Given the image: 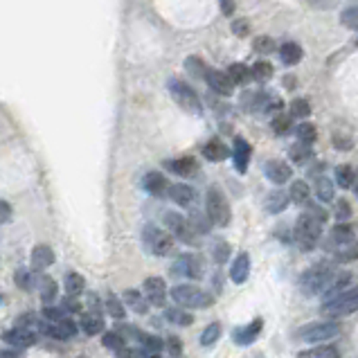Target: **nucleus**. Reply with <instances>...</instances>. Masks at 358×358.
Here are the masks:
<instances>
[{
    "label": "nucleus",
    "mask_w": 358,
    "mask_h": 358,
    "mask_svg": "<svg viewBox=\"0 0 358 358\" xmlns=\"http://www.w3.org/2000/svg\"><path fill=\"white\" fill-rule=\"evenodd\" d=\"M324 221H327V214L322 210L300 214L298 221H295V228H293V239L300 245V250H313L315 248V243L320 241Z\"/></svg>",
    "instance_id": "1"
},
{
    "label": "nucleus",
    "mask_w": 358,
    "mask_h": 358,
    "mask_svg": "<svg viewBox=\"0 0 358 358\" xmlns=\"http://www.w3.org/2000/svg\"><path fill=\"white\" fill-rule=\"evenodd\" d=\"M331 280H334L331 266H327V264H315V266H311L309 271H304V273H302V278H300V282H298L300 293L306 295V298H313V295L324 293V291H327V286L331 284Z\"/></svg>",
    "instance_id": "2"
},
{
    "label": "nucleus",
    "mask_w": 358,
    "mask_h": 358,
    "mask_svg": "<svg viewBox=\"0 0 358 358\" xmlns=\"http://www.w3.org/2000/svg\"><path fill=\"white\" fill-rule=\"evenodd\" d=\"M171 298L176 304H180V309H210L214 304V295H210L208 291L199 289V286L192 284H178L171 289Z\"/></svg>",
    "instance_id": "3"
},
{
    "label": "nucleus",
    "mask_w": 358,
    "mask_h": 358,
    "mask_svg": "<svg viewBox=\"0 0 358 358\" xmlns=\"http://www.w3.org/2000/svg\"><path fill=\"white\" fill-rule=\"evenodd\" d=\"M206 208H208V219L212 226H219V228H226L228 223L232 221V210H230V203L226 199L217 185H212L208 189V199H206Z\"/></svg>",
    "instance_id": "4"
},
{
    "label": "nucleus",
    "mask_w": 358,
    "mask_h": 358,
    "mask_svg": "<svg viewBox=\"0 0 358 358\" xmlns=\"http://www.w3.org/2000/svg\"><path fill=\"white\" fill-rule=\"evenodd\" d=\"M169 93L173 97V101L185 110L189 115H201L203 113V106H201V99L196 95V90L192 86H187L182 79H169Z\"/></svg>",
    "instance_id": "5"
},
{
    "label": "nucleus",
    "mask_w": 358,
    "mask_h": 358,
    "mask_svg": "<svg viewBox=\"0 0 358 358\" xmlns=\"http://www.w3.org/2000/svg\"><path fill=\"white\" fill-rule=\"evenodd\" d=\"M356 304H358V295H356V289H347L345 293L336 295L331 300H324V306H322V313L331 315V318H343V315H350L356 311Z\"/></svg>",
    "instance_id": "6"
},
{
    "label": "nucleus",
    "mask_w": 358,
    "mask_h": 358,
    "mask_svg": "<svg viewBox=\"0 0 358 358\" xmlns=\"http://www.w3.org/2000/svg\"><path fill=\"white\" fill-rule=\"evenodd\" d=\"M338 334H341V327L336 322H313L298 329L295 336H298V341L302 343H324V341L336 338Z\"/></svg>",
    "instance_id": "7"
},
{
    "label": "nucleus",
    "mask_w": 358,
    "mask_h": 358,
    "mask_svg": "<svg viewBox=\"0 0 358 358\" xmlns=\"http://www.w3.org/2000/svg\"><path fill=\"white\" fill-rule=\"evenodd\" d=\"M145 243H147V248L156 255V257H167V255L173 250V239L158 226H147L145 228Z\"/></svg>",
    "instance_id": "8"
},
{
    "label": "nucleus",
    "mask_w": 358,
    "mask_h": 358,
    "mask_svg": "<svg viewBox=\"0 0 358 358\" xmlns=\"http://www.w3.org/2000/svg\"><path fill=\"white\" fill-rule=\"evenodd\" d=\"M162 223H165V230H167V234H169L171 239L176 237L182 243H194V241H196V234L189 230L187 219H182V214H178V212H165Z\"/></svg>",
    "instance_id": "9"
},
{
    "label": "nucleus",
    "mask_w": 358,
    "mask_h": 358,
    "mask_svg": "<svg viewBox=\"0 0 358 358\" xmlns=\"http://www.w3.org/2000/svg\"><path fill=\"white\" fill-rule=\"evenodd\" d=\"M171 273L176 278H189V280H199L206 273V264L199 257V255H180V257L173 262Z\"/></svg>",
    "instance_id": "10"
},
{
    "label": "nucleus",
    "mask_w": 358,
    "mask_h": 358,
    "mask_svg": "<svg viewBox=\"0 0 358 358\" xmlns=\"http://www.w3.org/2000/svg\"><path fill=\"white\" fill-rule=\"evenodd\" d=\"M38 334H45V336H50V338H57V341H70V338H75V336H77V324L70 318H64L59 322L41 320Z\"/></svg>",
    "instance_id": "11"
},
{
    "label": "nucleus",
    "mask_w": 358,
    "mask_h": 358,
    "mask_svg": "<svg viewBox=\"0 0 358 358\" xmlns=\"http://www.w3.org/2000/svg\"><path fill=\"white\" fill-rule=\"evenodd\" d=\"M145 300L153 306H165L167 300V284L162 278H147L145 280Z\"/></svg>",
    "instance_id": "12"
},
{
    "label": "nucleus",
    "mask_w": 358,
    "mask_h": 358,
    "mask_svg": "<svg viewBox=\"0 0 358 358\" xmlns=\"http://www.w3.org/2000/svg\"><path fill=\"white\" fill-rule=\"evenodd\" d=\"M264 173L275 185H284V182H289L293 178V169L289 162H284V160H268L264 165Z\"/></svg>",
    "instance_id": "13"
},
{
    "label": "nucleus",
    "mask_w": 358,
    "mask_h": 358,
    "mask_svg": "<svg viewBox=\"0 0 358 358\" xmlns=\"http://www.w3.org/2000/svg\"><path fill=\"white\" fill-rule=\"evenodd\" d=\"M262 327H264V320H262V318H255L250 324L237 327V329L232 331V341L237 343V345H241V347L252 345V343H255V338H257V336H259Z\"/></svg>",
    "instance_id": "14"
},
{
    "label": "nucleus",
    "mask_w": 358,
    "mask_h": 358,
    "mask_svg": "<svg viewBox=\"0 0 358 358\" xmlns=\"http://www.w3.org/2000/svg\"><path fill=\"white\" fill-rule=\"evenodd\" d=\"M206 79H208V86L214 90V93H219L223 97H230L234 93V84L228 79L226 73H221V70H208Z\"/></svg>",
    "instance_id": "15"
},
{
    "label": "nucleus",
    "mask_w": 358,
    "mask_h": 358,
    "mask_svg": "<svg viewBox=\"0 0 358 358\" xmlns=\"http://www.w3.org/2000/svg\"><path fill=\"white\" fill-rule=\"evenodd\" d=\"M3 341L18 347V350H27V347L36 345L38 338H36V334L27 331V329H18V327H16V329H9V331L3 334Z\"/></svg>",
    "instance_id": "16"
},
{
    "label": "nucleus",
    "mask_w": 358,
    "mask_h": 358,
    "mask_svg": "<svg viewBox=\"0 0 358 358\" xmlns=\"http://www.w3.org/2000/svg\"><path fill=\"white\" fill-rule=\"evenodd\" d=\"M29 264H32V271L38 273V271H45L50 266L55 264V252L50 245H36L32 250V257H29Z\"/></svg>",
    "instance_id": "17"
},
{
    "label": "nucleus",
    "mask_w": 358,
    "mask_h": 358,
    "mask_svg": "<svg viewBox=\"0 0 358 358\" xmlns=\"http://www.w3.org/2000/svg\"><path fill=\"white\" fill-rule=\"evenodd\" d=\"M232 156H234V167H237V171L245 173V169H248V162H250V156H252V147L243 138H237V140H234Z\"/></svg>",
    "instance_id": "18"
},
{
    "label": "nucleus",
    "mask_w": 358,
    "mask_h": 358,
    "mask_svg": "<svg viewBox=\"0 0 358 358\" xmlns=\"http://www.w3.org/2000/svg\"><path fill=\"white\" fill-rule=\"evenodd\" d=\"M248 275H250V257H248V252H239L237 259L232 262L230 280L234 284H243L245 280H248Z\"/></svg>",
    "instance_id": "19"
},
{
    "label": "nucleus",
    "mask_w": 358,
    "mask_h": 358,
    "mask_svg": "<svg viewBox=\"0 0 358 358\" xmlns=\"http://www.w3.org/2000/svg\"><path fill=\"white\" fill-rule=\"evenodd\" d=\"M169 199L176 203V206L187 208L194 203V199H196V192H194V187L185 185V182H176V185L169 187Z\"/></svg>",
    "instance_id": "20"
},
{
    "label": "nucleus",
    "mask_w": 358,
    "mask_h": 358,
    "mask_svg": "<svg viewBox=\"0 0 358 358\" xmlns=\"http://www.w3.org/2000/svg\"><path fill=\"white\" fill-rule=\"evenodd\" d=\"M142 187H145L153 196H160L167 189V178L162 176L160 171H149L145 178H142Z\"/></svg>",
    "instance_id": "21"
},
{
    "label": "nucleus",
    "mask_w": 358,
    "mask_h": 358,
    "mask_svg": "<svg viewBox=\"0 0 358 358\" xmlns=\"http://www.w3.org/2000/svg\"><path fill=\"white\" fill-rule=\"evenodd\" d=\"M167 169H171L173 173H178V176H192V173H196L199 169V162L194 160L192 156H185V158H176V160H169L167 162Z\"/></svg>",
    "instance_id": "22"
},
{
    "label": "nucleus",
    "mask_w": 358,
    "mask_h": 358,
    "mask_svg": "<svg viewBox=\"0 0 358 358\" xmlns=\"http://www.w3.org/2000/svg\"><path fill=\"white\" fill-rule=\"evenodd\" d=\"M302 57H304L302 48L298 43H293V41H286V43L280 48V59L284 66H298Z\"/></svg>",
    "instance_id": "23"
},
{
    "label": "nucleus",
    "mask_w": 358,
    "mask_h": 358,
    "mask_svg": "<svg viewBox=\"0 0 358 358\" xmlns=\"http://www.w3.org/2000/svg\"><path fill=\"white\" fill-rule=\"evenodd\" d=\"M289 196H286L284 192H271L268 196H266L264 201V210L268 212V214H280L284 212L286 208H289Z\"/></svg>",
    "instance_id": "24"
},
{
    "label": "nucleus",
    "mask_w": 358,
    "mask_h": 358,
    "mask_svg": "<svg viewBox=\"0 0 358 358\" xmlns=\"http://www.w3.org/2000/svg\"><path fill=\"white\" fill-rule=\"evenodd\" d=\"M286 196H289V201H293L295 206H306V203L311 201V189L304 180H295L291 182V192L286 194Z\"/></svg>",
    "instance_id": "25"
},
{
    "label": "nucleus",
    "mask_w": 358,
    "mask_h": 358,
    "mask_svg": "<svg viewBox=\"0 0 358 358\" xmlns=\"http://www.w3.org/2000/svg\"><path fill=\"white\" fill-rule=\"evenodd\" d=\"M203 156H206L208 160H212V162H221V160H226L230 156V149L219 140H210L208 145L203 147Z\"/></svg>",
    "instance_id": "26"
},
{
    "label": "nucleus",
    "mask_w": 358,
    "mask_h": 358,
    "mask_svg": "<svg viewBox=\"0 0 358 358\" xmlns=\"http://www.w3.org/2000/svg\"><path fill=\"white\" fill-rule=\"evenodd\" d=\"M298 358H341V352H338V347H334V345H320V347H311V350L300 352Z\"/></svg>",
    "instance_id": "27"
},
{
    "label": "nucleus",
    "mask_w": 358,
    "mask_h": 358,
    "mask_svg": "<svg viewBox=\"0 0 358 358\" xmlns=\"http://www.w3.org/2000/svg\"><path fill=\"white\" fill-rule=\"evenodd\" d=\"M64 286H66L68 298H75V295L84 293V289H86V280H84V275H79V273H68V275H66V280H64Z\"/></svg>",
    "instance_id": "28"
},
{
    "label": "nucleus",
    "mask_w": 358,
    "mask_h": 358,
    "mask_svg": "<svg viewBox=\"0 0 358 358\" xmlns=\"http://www.w3.org/2000/svg\"><path fill=\"white\" fill-rule=\"evenodd\" d=\"M187 226L194 234H208L210 228H212V223L208 219V214H201V212H192L189 214V221H187Z\"/></svg>",
    "instance_id": "29"
},
{
    "label": "nucleus",
    "mask_w": 358,
    "mask_h": 358,
    "mask_svg": "<svg viewBox=\"0 0 358 358\" xmlns=\"http://www.w3.org/2000/svg\"><path fill=\"white\" fill-rule=\"evenodd\" d=\"M226 75H228V79L232 81L234 86H243V84H248V81H250V68L243 66V64H232Z\"/></svg>",
    "instance_id": "30"
},
{
    "label": "nucleus",
    "mask_w": 358,
    "mask_h": 358,
    "mask_svg": "<svg viewBox=\"0 0 358 358\" xmlns=\"http://www.w3.org/2000/svg\"><path fill=\"white\" fill-rule=\"evenodd\" d=\"M334 176H336V185L343 187V189H350L354 187V178H356V173L350 165H338L334 171Z\"/></svg>",
    "instance_id": "31"
},
{
    "label": "nucleus",
    "mask_w": 358,
    "mask_h": 358,
    "mask_svg": "<svg viewBox=\"0 0 358 358\" xmlns=\"http://www.w3.org/2000/svg\"><path fill=\"white\" fill-rule=\"evenodd\" d=\"M124 302L129 304V309H131V311H136L138 315H145V313L149 311L147 300L142 298V293H138V291H127V293H124Z\"/></svg>",
    "instance_id": "32"
},
{
    "label": "nucleus",
    "mask_w": 358,
    "mask_h": 358,
    "mask_svg": "<svg viewBox=\"0 0 358 358\" xmlns=\"http://www.w3.org/2000/svg\"><path fill=\"white\" fill-rule=\"evenodd\" d=\"M315 194L322 203H331L334 201V182L327 176H318L315 180Z\"/></svg>",
    "instance_id": "33"
},
{
    "label": "nucleus",
    "mask_w": 358,
    "mask_h": 358,
    "mask_svg": "<svg viewBox=\"0 0 358 358\" xmlns=\"http://www.w3.org/2000/svg\"><path fill=\"white\" fill-rule=\"evenodd\" d=\"M185 70L192 75V77H196V79H201V77H206L208 75V66H206V61H203L201 57H187L185 59Z\"/></svg>",
    "instance_id": "34"
},
{
    "label": "nucleus",
    "mask_w": 358,
    "mask_h": 358,
    "mask_svg": "<svg viewBox=\"0 0 358 358\" xmlns=\"http://www.w3.org/2000/svg\"><path fill=\"white\" fill-rule=\"evenodd\" d=\"M167 320L173 322V324H180V327H189L194 322V315L187 313L185 309H180V306H173V309H167Z\"/></svg>",
    "instance_id": "35"
},
{
    "label": "nucleus",
    "mask_w": 358,
    "mask_h": 358,
    "mask_svg": "<svg viewBox=\"0 0 358 358\" xmlns=\"http://www.w3.org/2000/svg\"><path fill=\"white\" fill-rule=\"evenodd\" d=\"M81 329H84L88 336H97V334H101L104 331V320L99 318V315H84L81 318Z\"/></svg>",
    "instance_id": "36"
},
{
    "label": "nucleus",
    "mask_w": 358,
    "mask_h": 358,
    "mask_svg": "<svg viewBox=\"0 0 358 358\" xmlns=\"http://www.w3.org/2000/svg\"><path fill=\"white\" fill-rule=\"evenodd\" d=\"M273 77V66L268 61H257L252 68H250V79L255 81H268Z\"/></svg>",
    "instance_id": "37"
},
{
    "label": "nucleus",
    "mask_w": 358,
    "mask_h": 358,
    "mask_svg": "<svg viewBox=\"0 0 358 358\" xmlns=\"http://www.w3.org/2000/svg\"><path fill=\"white\" fill-rule=\"evenodd\" d=\"M298 142H302V145H313L315 140H318V131H315V127L313 124H309V122H304V124H300L298 127Z\"/></svg>",
    "instance_id": "38"
},
{
    "label": "nucleus",
    "mask_w": 358,
    "mask_h": 358,
    "mask_svg": "<svg viewBox=\"0 0 358 358\" xmlns=\"http://www.w3.org/2000/svg\"><path fill=\"white\" fill-rule=\"evenodd\" d=\"M106 311L110 313V318H115V320H122L127 315V309H124V304H122L117 300V295L110 293L108 298H106Z\"/></svg>",
    "instance_id": "39"
},
{
    "label": "nucleus",
    "mask_w": 358,
    "mask_h": 358,
    "mask_svg": "<svg viewBox=\"0 0 358 358\" xmlns=\"http://www.w3.org/2000/svg\"><path fill=\"white\" fill-rule=\"evenodd\" d=\"M313 156V151L309 145H302V142H295V145L291 147V160H295L298 165H304L306 160H309Z\"/></svg>",
    "instance_id": "40"
},
{
    "label": "nucleus",
    "mask_w": 358,
    "mask_h": 358,
    "mask_svg": "<svg viewBox=\"0 0 358 358\" xmlns=\"http://www.w3.org/2000/svg\"><path fill=\"white\" fill-rule=\"evenodd\" d=\"M221 324L219 322H212V324H208L206 327V331L201 334V345H206V347H210V345H214L219 338H221Z\"/></svg>",
    "instance_id": "41"
},
{
    "label": "nucleus",
    "mask_w": 358,
    "mask_h": 358,
    "mask_svg": "<svg viewBox=\"0 0 358 358\" xmlns=\"http://www.w3.org/2000/svg\"><path fill=\"white\" fill-rule=\"evenodd\" d=\"M104 347L106 350H113V352H124L127 350V343H124V338H122L120 334H115V331H108V334H104Z\"/></svg>",
    "instance_id": "42"
},
{
    "label": "nucleus",
    "mask_w": 358,
    "mask_h": 358,
    "mask_svg": "<svg viewBox=\"0 0 358 358\" xmlns=\"http://www.w3.org/2000/svg\"><path fill=\"white\" fill-rule=\"evenodd\" d=\"M352 237H354V228H352V226H347V223H338V226H336V228L331 230V239H334L336 243H341V245H345Z\"/></svg>",
    "instance_id": "43"
},
{
    "label": "nucleus",
    "mask_w": 358,
    "mask_h": 358,
    "mask_svg": "<svg viewBox=\"0 0 358 358\" xmlns=\"http://www.w3.org/2000/svg\"><path fill=\"white\" fill-rule=\"evenodd\" d=\"M311 115V106L306 99H293L289 106V117H309Z\"/></svg>",
    "instance_id": "44"
},
{
    "label": "nucleus",
    "mask_w": 358,
    "mask_h": 358,
    "mask_svg": "<svg viewBox=\"0 0 358 358\" xmlns=\"http://www.w3.org/2000/svg\"><path fill=\"white\" fill-rule=\"evenodd\" d=\"M14 282H16L18 289H23V291H32L34 289V275L29 271H25V268H18L14 273Z\"/></svg>",
    "instance_id": "45"
},
{
    "label": "nucleus",
    "mask_w": 358,
    "mask_h": 358,
    "mask_svg": "<svg viewBox=\"0 0 358 358\" xmlns=\"http://www.w3.org/2000/svg\"><path fill=\"white\" fill-rule=\"evenodd\" d=\"M43 286H41V298H43L45 304H52L55 298H57V282L52 278H43V282H41Z\"/></svg>",
    "instance_id": "46"
},
{
    "label": "nucleus",
    "mask_w": 358,
    "mask_h": 358,
    "mask_svg": "<svg viewBox=\"0 0 358 358\" xmlns=\"http://www.w3.org/2000/svg\"><path fill=\"white\" fill-rule=\"evenodd\" d=\"M138 338L142 343V347H145L147 352H153V354H158L162 347H165V341H160L156 338V336H147V334H138Z\"/></svg>",
    "instance_id": "47"
},
{
    "label": "nucleus",
    "mask_w": 358,
    "mask_h": 358,
    "mask_svg": "<svg viewBox=\"0 0 358 358\" xmlns=\"http://www.w3.org/2000/svg\"><path fill=\"white\" fill-rule=\"evenodd\" d=\"M252 48H255V52H259V55H273L275 41L271 36H257L252 41Z\"/></svg>",
    "instance_id": "48"
},
{
    "label": "nucleus",
    "mask_w": 358,
    "mask_h": 358,
    "mask_svg": "<svg viewBox=\"0 0 358 358\" xmlns=\"http://www.w3.org/2000/svg\"><path fill=\"white\" fill-rule=\"evenodd\" d=\"M341 23L345 27H350V29H356L358 27V7L356 5H350L345 9V12L341 14Z\"/></svg>",
    "instance_id": "49"
},
{
    "label": "nucleus",
    "mask_w": 358,
    "mask_h": 358,
    "mask_svg": "<svg viewBox=\"0 0 358 358\" xmlns=\"http://www.w3.org/2000/svg\"><path fill=\"white\" fill-rule=\"evenodd\" d=\"M212 257H214V262H217V264H223L230 257V245L226 241H217V243H214Z\"/></svg>",
    "instance_id": "50"
},
{
    "label": "nucleus",
    "mask_w": 358,
    "mask_h": 358,
    "mask_svg": "<svg viewBox=\"0 0 358 358\" xmlns=\"http://www.w3.org/2000/svg\"><path fill=\"white\" fill-rule=\"evenodd\" d=\"M334 214H336V219H338L341 223H345L347 219L352 217V206L347 203L345 199H341L338 203H336V210H334Z\"/></svg>",
    "instance_id": "51"
},
{
    "label": "nucleus",
    "mask_w": 358,
    "mask_h": 358,
    "mask_svg": "<svg viewBox=\"0 0 358 358\" xmlns=\"http://www.w3.org/2000/svg\"><path fill=\"white\" fill-rule=\"evenodd\" d=\"M66 318V311L61 309V306H45L43 309V320L48 322H59Z\"/></svg>",
    "instance_id": "52"
},
{
    "label": "nucleus",
    "mask_w": 358,
    "mask_h": 358,
    "mask_svg": "<svg viewBox=\"0 0 358 358\" xmlns=\"http://www.w3.org/2000/svg\"><path fill=\"white\" fill-rule=\"evenodd\" d=\"M273 131L278 133V136H284V133L291 131V117L289 115H280L273 120Z\"/></svg>",
    "instance_id": "53"
},
{
    "label": "nucleus",
    "mask_w": 358,
    "mask_h": 358,
    "mask_svg": "<svg viewBox=\"0 0 358 358\" xmlns=\"http://www.w3.org/2000/svg\"><path fill=\"white\" fill-rule=\"evenodd\" d=\"M232 32L237 34V36H248L250 34V25H248V20H234L232 23Z\"/></svg>",
    "instance_id": "54"
},
{
    "label": "nucleus",
    "mask_w": 358,
    "mask_h": 358,
    "mask_svg": "<svg viewBox=\"0 0 358 358\" xmlns=\"http://www.w3.org/2000/svg\"><path fill=\"white\" fill-rule=\"evenodd\" d=\"M165 345L169 347V352L173 356H180L182 354V341L178 338V336H169V341H165Z\"/></svg>",
    "instance_id": "55"
},
{
    "label": "nucleus",
    "mask_w": 358,
    "mask_h": 358,
    "mask_svg": "<svg viewBox=\"0 0 358 358\" xmlns=\"http://www.w3.org/2000/svg\"><path fill=\"white\" fill-rule=\"evenodd\" d=\"M9 219H12V206H9L7 201L0 199V226H3V223H7Z\"/></svg>",
    "instance_id": "56"
},
{
    "label": "nucleus",
    "mask_w": 358,
    "mask_h": 358,
    "mask_svg": "<svg viewBox=\"0 0 358 358\" xmlns=\"http://www.w3.org/2000/svg\"><path fill=\"white\" fill-rule=\"evenodd\" d=\"M64 311H81V306L77 302H73V298H66L64 300V306H61Z\"/></svg>",
    "instance_id": "57"
},
{
    "label": "nucleus",
    "mask_w": 358,
    "mask_h": 358,
    "mask_svg": "<svg viewBox=\"0 0 358 358\" xmlns=\"http://www.w3.org/2000/svg\"><path fill=\"white\" fill-rule=\"evenodd\" d=\"M336 149H352V142L350 140H343V138H336Z\"/></svg>",
    "instance_id": "58"
},
{
    "label": "nucleus",
    "mask_w": 358,
    "mask_h": 358,
    "mask_svg": "<svg viewBox=\"0 0 358 358\" xmlns=\"http://www.w3.org/2000/svg\"><path fill=\"white\" fill-rule=\"evenodd\" d=\"M221 9H223V14H226V16H232V12H234V3H221Z\"/></svg>",
    "instance_id": "59"
},
{
    "label": "nucleus",
    "mask_w": 358,
    "mask_h": 358,
    "mask_svg": "<svg viewBox=\"0 0 358 358\" xmlns=\"http://www.w3.org/2000/svg\"><path fill=\"white\" fill-rule=\"evenodd\" d=\"M284 84H286V86H291L289 90H293V86H295V79H293V77H286V79H284Z\"/></svg>",
    "instance_id": "60"
},
{
    "label": "nucleus",
    "mask_w": 358,
    "mask_h": 358,
    "mask_svg": "<svg viewBox=\"0 0 358 358\" xmlns=\"http://www.w3.org/2000/svg\"><path fill=\"white\" fill-rule=\"evenodd\" d=\"M0 358H14V356H7V354H3V356H0Z\"/></svg>",
    "instance_id": "61"
},
{
    "label": "nucleus",
    "mask_w": 358,
    "mask_h": 358,
    "mask_svg": "<svg viewBox=\"0 0 358 358\" xmlns=\"http://www.w3.org/2000/svg\"><path fill=\"white\" fill-rule=\"evenodd\" d=\"M3 300H5V298H3V295H0V302H3Z\"/></svg>",
    "instance_id": "62"
}]
</instances>
